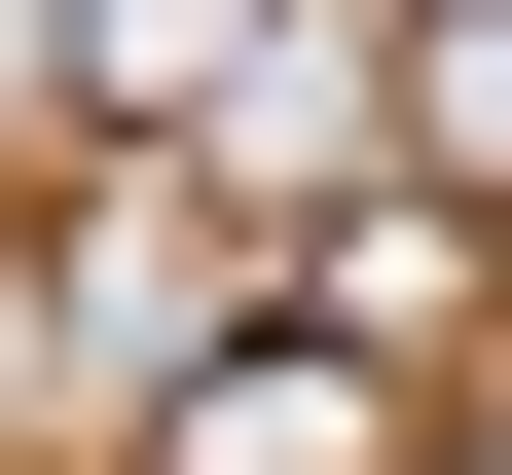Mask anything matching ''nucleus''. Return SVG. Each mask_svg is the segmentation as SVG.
I'll list each match as a JSON object with an SVG mask.
<instances>
[{
	"label": "nucleus",
	"instance_id": "obj_3",
	"mask_svg": "<svg viewBox=\"0 0 512 475\" xmlns=\"http://www.w3.org/2000/svg\"><path fill=\"white\" fill-rule=\"evenodd\" d=\"M403 183H476V220H512V0H403Z\"/></svg>",
	"mask_w": 512,
	"mask_h": 475
},
{
	"label": "nucleus",
	"instance_id": "obj_2",
	"mask_svg": "<svg viewBox=\"0 0 512 475\" xmlns=\"http://www.w3.org/2000/svg\"><path fill=\"white\" fill-rule=\"evenodd\" d=\"M110 439H147V475H403V366H366V329H293V293H256L220 366H147V402H110Z\"/></svg>",
	"mask_w": 512,
	"mask_h": 475
},
{
	"label": "nucleus",
	"instance_id": "obj_1",
	"mask_svg": "<svg viewBox=\"0 0 512 475\" xmlns=\"http://www.w3.org/2000/svg\"><path fill=\"white\" fill-rule=\"evenodd\" d=\"M256 293H293V220H220L183 147H110L74 220H37V402H147V366H220Z\"/></svg>",
	"mask_w": 512,
	"mask_h": 475
},
{
	"label": "nucleus",
	"instance_id": "obj_4",
	"mask_svg": "<svg viewBox=\"0 0 512 475\" xmlns=\"http://www.w3.org/2000/svg\"><path fill=\"white\" fill-rule=\"evenodd\" d=\"M476 475H512V402H476Z\"/></svg>",
	"mask_w": 512,
	"mask_h": 475
},
{
	"label": "nucleus",
	"instance_id": "obj_5",
	"mask_svg": "<svg viewBox=\"0 0 512 475\" xmlns=\"http://www.w3.org/2000/svg\"><path fill=\"white\" fill-rule=\"evenodd\" d=\"M403 475H439V439H403Z\"/></svg>",
	"mask_w": 512,
	"mask_h": 475
}]
</instances>
